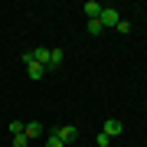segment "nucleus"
I'll return each mask as SVG.
<instances>
[{
    "instance_id": "f257e3e1",
    "label": "nucleus",
    "mask_w": 147,
    "mask_h": 147,
    "mask_svg": "<svg viewBox=\"0 0 147 147\" xmlns=\"http://www.w3.org/2000/svg\"><path fill=\"white\" fill-rule=\"evenodd\" d=\"M98 20H101V26H118V23H121V13L115 10V7H105Z\"/></svg>"
},
{
    "instance_id": "9d476101",
    "label": "nucleus",
    "mask_w": 147,
    "mask_h": 147,
    "mask_svg": "<svg viewBox=\"0 0 147 147\" xmlns=\"http://www.w3.org/2000/svg\"><path fill=\"white\" fill-rule=\"evenodd\" d=\"M46 147H65V144H62V137H59V131H53V134L46 137Z\"/></svg>"
},
{
    "instance_id": "ddd939ff",
    "label": "nucleus",
    "mask_w": 147,
    "mask_h": 147,
    "mask_svg": "<svg viewBox=\"0 0 147 147\" xmlns=\"http://www.w3.org/2000/svg\"><path fill=\"white\" fill-rule=\"evenodd\" d=\"M95 144H98V147H108V144H111V137H108V134H101V131H98V137H95Z\"/></svg>"
},
{
    "instance_id": "9b49d317",
    "label": "nucleus",
    "mask_w": 147,
    "mask_h": 147,
    "mask_svg": "<svg viewBox=\"0 0 147 147\" xmlns=\"http://www.w3.org/2000/svg\"><path fill=\"white\" fill-rule=\"evenodd\" d=\"M26 144H30L26 134H16V137H13V147H26Z\"/></svg>"
},
{
    "instance_id": "39448f33",
    "label": "nucleus",
    "mask_w": 147,
    "mask_h": 147,
    "mask_svg": "<svg viewBox=\"0 0 147 147\" xmlns=\"http://www.w3.org/2000/svg\"><path fill=\"white\" fill-rule=\"evenodd\" d=\"M26 75H30V79H33V82H39V79H42V75H46V69H42L39 62H26Z\"/></svg>"
},
{
    "instance_id": "f8f14e48",
    "label": "nucleus",
    "mask_w": 147,
    "mask_h": 147,
    "mask_svg": "<svg viewBox=\"0 0 147 147\" xmlns=\"http://www.w3.org/2000/svg\"><path fill=\"white\" fill-rule=\"evenodd\" d=\"M10 134H13V137L23 134V121H10Z\"/></svg>"
},
{
    "instance_id": "4468645a",
    "label": "nucleus",
    "mask_w": 147,
    "mask_h": 147,
    "mask_svg": "<svg viewBox=\"0 0 147 147\" xmlns=\"http://www.w3.org/2000/svg\"><path fill=\"white\" fill-rule=\"evenodd\" d=\"M115 30H118V33H131V23H127V20H121V23H118Z\"/></svg>"
},
{
    "instance_id": "0eeeda50",
    "label": "nucleus",
    "mask_w": 147,
    "mask_h": 147,
    "mask_svg": "<svg viewBox=\"0 0 147 147\" xmlns=\"http://www.w3.org/2000/svg\"><path fill=\"white\" fill-rule=\"evenodd\" d=\"M33 59L46 69V65H49V49H46V46H36V49H33Z\"/></svg>"
},
{
    "instance_id": "20e7f679",
    "label": "nucleus",
    "mask_w": 147,
    "mask_h": 147,
    "mask_svg": "<svg viewBox=\"0 0 147 147\" xmlns=\"http://www.w3.org/2000/svg\"><path fill=\"white\" fill-rule=\"evenodd\" d=\"M59 137H62V144L75 141V137H79V127H75V124H62V127H59Z\"/></svg>"
},
{
    "instance_id": "423d86ee",
    "label": "nucleus",
    "mask_w": 147,
    "mask_h": 147,
    "mask_svg": "<svg viewBox=\"0 0 147 147\" xmlns=\"http://www.w3.org/2000/svg\"><path fill=\"white\" fill-rule=\"evenodd\" d=\"M62 59H65L62 49H49V65H46V69H59V65H62Z\"/></svg>"
},
{
    "instance_id": "7ed1b4c3",
    "label": "nucleus",
    "mask_w": 147,
    "mask_h": 147,
    "mask_svg": "<svg viewBox=\"0 0 147 147\" xmlns=\"http://www.w3.org/2000/svg\"><path fill=\"white\" fill-rule=\"evenodd\" d=\"M82 10H85V16H88V20H98V16H101V10H105V7H101L98 0H88V3L82 7Z\"/></svg>"
},
{
    "instance_id": "f03ea898",
    "label": "nucleus",
    "mask_w": 147,
    "mask_h": 147,
    "mask_svg": "<svg viewBox=\"0 0 147 147\" xmlns=\"http://www.w3.org/2000/svg\"><path fill=\"white\" fill-rule=\"evenodd\" d=\"M121 131H124L121 118H108V121H105V127H101V134H108V137H118Z\"/></svg>"
},
{
    "instance_id": "6e6552de",
    "label": "nucleus",
    "mask_w": 147,
    "mask_h": 147,
    "mask_svg": "<svg viewBox=\"0 0 147 147\" xmlns=\"http://www.w3.org/2000/svg\"><path fill=\"white\" fill-rule=\"evenodd\" d=\"M23 134H26V137H39L42 134V124H39V121H30V124H23Z\"/></svg>"
},
{
    "instance_id": "1a4fd4ad",
    "label": "nucleus",
    "mask_w": 147,
    "mask_h": 147,
    "mask_svg": "<svg viewBox=\"0 0 147 147\" xmlns=\"http://www.w3.org/2000/svg\"><path fill=\"white\" fill-rule=\"evenodd\" d=\"M88 33H92V36H101V33H105L101 20H88Z\"/></svg>"
}]
</instances>
